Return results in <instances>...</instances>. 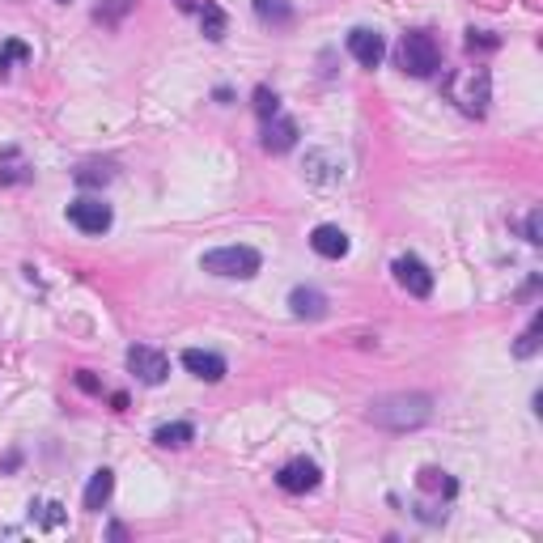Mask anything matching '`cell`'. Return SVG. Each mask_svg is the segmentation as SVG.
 Wrapping results in <instances>:
<instances>
[{"label":"cell","mask_w":543,"mask_h":543,"mask_svg":"<svg viewBox=\"0 0 543 543\" xmlns=\"http://www.w3.org/2000/svg\"><path fill=\"white\" fill-rule=\"evenodd\" d=\"M289 306L297 319H323L327 314V297H323L319 289H306V285H297V289L289 293Z\"/></svg>","instance_id":"obj_13"},{"label":"cell","mask_w":543,"mask_h":543,"mask_svg":"<svg viewBox=\"0 0 543 543\" xmlns=\"http://www.w3.org/2000/svg\"><path fill=\"white\" fill-rule=\"evenodd\" d=\"M77 387L89 390V395H102V387H98V378L89 374V370H81V374H77Z\"/></svg>","instance_id":"obj_28"},{"label":"cell","mask_w":543,"mask_h":543,"mask_svg":"<svg viewBox=\"0 0 543 543\" xmlns=\"http://www.w3.org/2000/svg\"><path fill=\"white\" fill-rule=\"evenodd\" d=\"M323 480L319 472V463H310V459H289L285 467H280L276 475V484L285 488V492H293V497H302V492H314Z\"/></svg>","instance_id":"obj_7"},{"label":"cell","mask_w":543,"mask_h":543,"mask_svg":"<svg viewBox=\"0 0 543 543\" xmlns=\"http://www.w3.org/2000/svg\"><path fill=\"white\" fill-rule=\"evenodd\" d=\"M111 492H115V472L111 467H98V472L89 475V488H85V510L98 514L102 505L111 501Z\"/></svg>","instance_id":"obj_14"},{"label":"cell","mask_w":543,"mask_h":543,"mask_svg":"<svg viewBox=\"0 0 543 543\" xmlns=\"http://www.w3.org/2000/svg\"><path fill=\"white\" fill-rule=\"evenodd\" d=\"M539 332H543V314H535V319H530V327H527V332L518 335L514 357H522V361H527V357H535V352H539Z\"/></svg>","instance_id":"obj_20"},{"label":"cell","mask_w":543,"mask_h":543,"mask_svg":"<svg viewBox=\"0 0 543 543\" xmlns=\"http://www.w3.org/2000/svg\"><path fill=\"white\" fill-rule=\"evenodd\" d=\"M0 183H30V166L17 157V149L0 157Z\"/></svg>","instance_id":"obj_21"},{"label":"cell","mask_w":543,"mask_h":543,"mask_svg":"<svg viewBox=\"0 0 543 543\" xmlns=\"http://www.w3.org/2000/svg\"><path fill=\"white\" fill-rule=\"evenodd\" d=\"M72 179L81 183V187H102V183L115 179V166H111V162H85V166L77 170Z\"/></svg>","instance_id":"obj_19"},{"label":"cell","mask_w":543,"mask_h":543,"mask_svg":"<svg viewBox=\"0 0 543 543\" xmlns=\"http://www.w3.org/2000/svg\"><path fill=\"white\" fill-rule=\"evenodd\" d=\"M200 267L212 272V276H225V280H251L255 272L264 267V259H259L255 247H217V251L200 255Z\"/></svg>","instance_id":"obj_3"},{"label":"cell","mask_w":543,"mask_h":543,"mask_svg":"<svg viewBox=\"0 0 543 543\" xmlns=\"http://www.w3.org/2000/svg\"><path fill=\"white\" fill-rule=\"evenodd\" d=\"M310 247H314V255H323V259H344V255H349V234H344L340 225H319V229L310 234Z\"/></svg>","instance_id":"obj_12"},{"label":"cell","mask_w":543,"mask_h":543,"mask_svg":"<svg viewBox=\"0 0 543 543\" xmlns=\"http://www.w3.org/2000/svg\"><path fill=\"white\" fill-rule=\"evenodd\" d=\"M527 242H535V247L543 242V212L539 209H530V217H527Z\"/></svg>","instance_id":"obj_26"},{"label":"cell","mask_w":543,"mask_h":543,"mask_svg":"<svg viewBox=\"0 0 543 543\" xmlns=\"http://www.w3.org/2000/svg\"><path fill=\"white\" fill-rule=\"evenodd\" d=\"M136 9V0H98L94 5V22H102V26H119L127 14Z\"/></svg>","instance_id":"obj_16"},{"label":"cell","mask_w":543,"mask_h":543,"mask_svg":"<svg viewBox=\"0 0 543 543\" xmlns=\"http://www.w3.org/2000/svg\"><path fill=\"white\" fill-rule=\"evenodd\" d=\"M127 370H132L145 387H162L170 374V361H166V352L149 349V344H132V349H127Z\"/></svg>","instance_id":"obj_5"},{"label":"cell","mask_w":543,"mask_h":543,"mask_svg":"<svg viewBox=\"0 0 543 543\" xmlns=\"http://www.w3.org/2000/svg\"><path fill=\"white\" fill-rule=\"evenodd\" d=\"M255 115H259V119H272V115H280V98L272 94L267 85H259V89H255Z\"/></svg>","instance_id":"obj_24"},{"label":"cell","mask_w":543,"mask_h":543,"mask_svg":"<svg viewBox=\"0 0 543 543\" xmlns=\"http://www.w3.org/2000/svg\"><path fill=\"white\" fill-rule=\"evenodd\" d=\"M200 26H204V39L221 42L225 39V9H221V5L204 0V5H200Z\"/></svg>","instance_id":"obj_18"},{"label":"cell","mask_w":543,"mask_h":543,"mask_svg":"<svg viewBox=\"0 0 543 543\" xmlns=\"http://www.w3.org/2000/svg\"><path fill=\"white\" fill-rule=\"evenodd\" d=\"M30 60V47L22 39H9L5 47H0V77L5 72H14V64H26Z\"/></svg>","instance_id":"obj_23"},{"label":"cell","mask_w":543,"mask_h":543,"mask_svg":"<svg viewBox=\"0 0 543 543\" xmlns=\"http://www.w3.org/2000/svg\"><path fill=\"white\" fill-rule=\"evenodd\" d=\"M390 272H395V280H399L412 297H429L433 293V272L420 264L417 255H399V259L390 264Z\"/></svg>","instance_id":"obj_8"},{"label":"cell","mask_w":543,"mask_h":543,"mask_svg":"<svg viewBox=\"0 0 543 543\" xmlns=\"http://www.w3.org/2000/svg\"><path fill=\"white\" fill-rule=\"evenodd\" d=\"M264 145L267 154H289L293 145H297V124L293 119H285V115H272V119H264Z\"/></svg>","instance_id":"obj_10"},{"label":"cell","mask_w":543,"mask_h":543,"mask_svg":"<svg viewBox=\"0 0 543 543\" xmlns=\"http://www.w3.org/2000/svg\"><path fill=\"white\" fill-rule=\"evenodd\" d=\"M30 514H39V527L51 530V527L64 522V505H56V501H51V505H30Z\"/></svg>","instance_id":"obj_25"},{"label":"cell","mask_w":543,"mask_h":543,"mask_svg":"<svg viewBox=\"0 0 543 543\" xmlns=\"http://www.w3.org/2000/svg\"><path fill=\"white\" fill-rule=\"evenodd\" d=\"M255 14H259V22H267V26H289L293 5L289 0H255Z\"/></svg>","instance_id":"obj_17"},{"label":"cell","mask_w":543,"mask_h":543,"mask_svg":"<svg viewBox=\"0 0 543 543\" xmlns=\"http://www.w3.org/2000/svg\"><path fill=\"white\" fill-rule=\"evenodd\" d=\"M446 94L463 115L484 119L488 98H492V77H488V69H480V64H475V69H459V72H450L446 77Z\"/></svg>","instance_id":"obj_2"},{"label":"cell","mask_w":543,"mask_h":543,"mask_svg":"<svg viewBox=\"0 0 543 543\" xmlns=\"http://www.w3.org/2000/svg\"><path fill=\"white\" fill-rule=\"evenodd\" d=\"M420 488L425 492H437V497H454V480L446 472H437V467H425L420 472Z\"/></svg>","instance_id":"obj_22"},{"label":"cell","mask_w":543,"mask_h":543,"mask_svg":"<svg viewBox=\"0 0 543 543\" xmlns=\"http://www.w3.org/2000/svg\"><path fill=\"white\" fill-rule=\"evenodd\" d=\"M365 417H370V425H378V429L407 433V429H420V425L433 420V399L425 390H395V395H378Z\"/></svg>","instance_id":"obj_1"},{"label":"cell","mask_w":543,"mask_h":543,"mask_svg":"<svg viewBox=\"0 0 543 543\" xmlns=\"http://www.w3.org/2000/svg\"><path fill=\"white\" fill-rule=\"evenodd\" d=\"M497 42H501V39H497V34H488V30H467V47H472V51H475V47H484V51H488V47H497Z\"/></svg>","instance_id":"obj_27"},{"label":"cell","mask_w":543,"mask_h":543,"mask_svg":"<svg viewBox=\"0 0 543 543\" xmlns=\"http://www.w3.org/2000/svg\"><path fill=\"white\" fill-rule=\"evenodd\" d=\"M399 69L407 77H433L442 69V47L429 30H407L404 42H399Z\"/></svg>","instance_id":"obj_4"},{"label":"cell","mask_w":543,"mask_h":543,"mask_svg":"<svg viewBox=\"0 0 543 543\" xmlns=\"http://www.w3.org/2000/svg\"><path fill=\"white\" fill-rule=\"evenodd\" d=\"M349 56L361 64V69H378L382 64V56H387V42H382V34L370 26H357L349 34Z\"/></svg>","instance_id":"obj_9"},{"label":"cell","mask_w":543,"mask_h":543,"mask_svg":"<svg viewBox=\"0 0 543 543\" xmlns=\"http://www.w3.org/2000/svg\"><path fill=\"white\" fill-rule=\"evenodd\" d=\"M183 370L195 374L200 382H221V378H225V357L204 352V349H187V352H183Z\"/></svg>","instance_id":"obj_11"},{"label":"cell","mask_w":543,"mask_h":543,"mask_svg":"<svg viewBox=\"0 0 543 543\" xmlns=\"http://www.w3.org/2000/svg\"><path fill=\"white\" fill-rule=\"evenodd\" d=\"M192 437H195V429L187 425V420H170V425H162V429L154 433V442H157V446H166V450L187 446Z\"/></svg>","instance_id":"obj_15"},{"label":"cell","mask_w":543,"mask_h":543,"mask_svg":"<svg viewBox=\"0 0 543 543\" xmlns=\"http://www.w3.org/2000/svg\"><path fill=\"white\" fill-rule=\"evenodd\" d=\"M69 221L81 229V234H107L115 221L111 204H102V200H94V195H85V200H72L69 204Z\"/></svg>","instance_id":"obj_6"}]
</instances>
